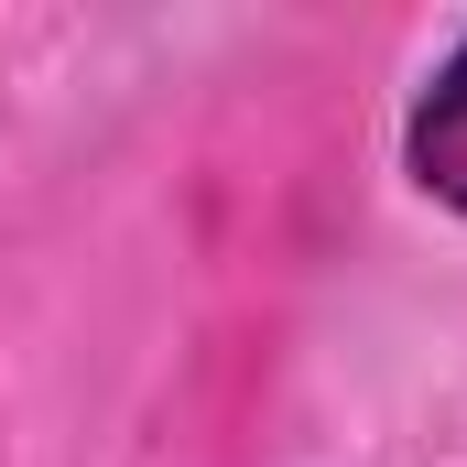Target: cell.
I'll return each instance as SVG.
<instances>
[{
	"label": "cell",
	"mask_w": 467,
	"mask_h": 467,
	"mask_svg": "<svg viewBox=\"0 0 467 467\" xmlns=\"http://www.w3.org/2000/svg\"><path fill=\"white\" fill-rule=\"evenodd\" d=\"M402 174H413L424 207L467 218V22L435 44V66L402 99Z\"/></svg>",
	"instance_id": "1"
}]
</instances>
